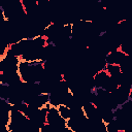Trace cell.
<instances>
[{
  "label": "cell",
  "instance_id": "7a4b0ae2",
  "mask_svg": "<svg viewBox=\"0 0 132 132\" xmlns=\"http://www.w3.org/2000/svg\"><path fill=\"white\" fill-rule=\"evenodd\" d=\"M57 108H58L60 114L66 121H68L72 117V114H73V108L69 104H67V103H63V102L59 103V104H57Z\"/></svg>",
  "mask_w": 132,
  "mask_h": 132
},
{
  "label": "cell",
  "instance_id": "6da1fadb",
  "mask_svg": "<svg viewBox=\"0 0 132 132\" xmlns=\"http://www.w3.org/2000/svg\"><path fill=\"white\" fill-rule=\"evenodd\" d=\"M45 124L50 125L54 131L58 130H66L67 129V121L60 114L57 105L51 104L46 109V118H45Z\"/></svg>",
  "mask_w": 132,
  "mask_h": 132
}]
</instances>
